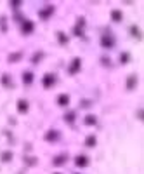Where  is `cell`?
<instances>
[{"instance_id":"6da1fadb","label":"cell","mask_w":144,"mask_h":174,"mask_svg":"<svg viewBox=\"0 0 144 174\" xmlns=\"http://www.w3.org/2000/svg\"><path fill=\"white\" fill-rule=\"evenodd\" d=\"M56 82H57V77L54 75V73H45V75H44V79H42V85L47 87V89H49V87H52Z\"/></svg>"},{"instance_id":"7a4b0ae2","label":"cell","mask_w":144,"mask_h":174,"mask_svg":"<svg viewBox=\"0 0 144 174\" xmlns=\"http://www.w3.org/2000/svg\"><path fill=\"white\" fill-rule=\"evenodd\" d=\"M101 46L104 47V49H113V47H115L113 35H102V37H101Z\"/></svg>"},{"instance_id":"3957f363","label":"cell","mask_w":144,"mask_h":174,"mask_svg":"<svg viewBox=\"0 0 144 174\" xmlns=\"http://www.w3.org/2000/svg\"><path fill=\"white\" fill-rule=\"evenodd\" d=\"M33 30H35L33 21H30V19H23V21H21V31H23L24 35H30Z\"/></svg>"},{"instance_id":"277c9868","label":"cell","mask_w":144,"mask_h":174,"mask_svg":"<svg viewBox=\"0 0 144 174\" xmlns=\"http://www.w3.org/2000/svg\"><path fill=\"white\" fill-rule=\"evenodd\" d=\"M80 68H82V59H80V57H75V59L71 61V64H69V68H68L69 75H75V73H78Z\"/></svg>"},{"instance_id":"5b68a950","label":"cell","mask_w":144,"mask_h":174,"mask_svg":"<svg viewBox=\"0 0 144 174\" xmlns=\"http://www.w3.org/2000/svg\"><path fill=\"white\" fill-rule=\"evenodd\" d=\"M54 9H56V7H54V5H45V7L42 9V11L38 12V16H40V19H44V21H45V19H49L50 16L54 14Z\"/></svg>"},{"instance_id":"8992f818","label":"cell","mask_w":144,"mask_h":174,"mask_svg":"<svg viewBox=\"0 0 144 174\" xmlns=\"http://www.w3.org/2000/svg\"><path fill=\"white\" fill-rule=\"evenodd\" d=\"M44 138H45V141H49V143H54V141H57V139L61 138V133H59V131H54V129H52V131H49V133H47Z\"/></svg>"},{"instance_id":"52a82bcc","label":"cell","mask_w":144,"mask_h":174,"mask_svg":"<svg viewBox=\"0 0 144 174\" xmlns=\"http://www.w3.org/2000/svg\"><path fill=\"white\" fill-rule=\"evenodd\" d=\"M75 166L76 167H87L89 166V157H85V155L75 157Z\"/></svg>"},{"instance_id":"ba28073f","label":"cell","mask_w":144,"mask_h":174,"mask_svg":"<svg viewBox=\"0 0 144 174\" xmlns=\"http://www.w3.org/2000/svg\"><path fill=\"white\" fill-rule=\"evenodd\" d=\"M28 110H30L28 101H26V99H19V101H18V111H19V113H26Z\"/></svg>"},{"instance_id":"9c48e42d","label":"cell","mask_w":144,"mask_h":174,"mask_svg":"<svg viewBox=\"0 0 144 174\" xmlns=\"http://www.w3.org/2000/svg\"><path fill=\"white\" fill-rule=\"evenodd\" d=\"M137 85V75H130L129 79H127V89L129 91H134Z\"/></svg>"},{"instance_id":"30bf717a","label":"cell","mask_w":144,"mask_h":174,"mask_svg":"<svg viewBox=\"0 0 144 174\" xmlns=\"http://www.w3.org/2000/svg\"><path fill=\"white\" fill-rule=\"evenodd\" d=\"M57 105L59 106H68L69 105V96L68 94H59L57 96Z\"/></svg>"},{"instance_id":"8fae6325","label":"cell","mask_w":144,"mask_h":174,"mask_svg":"<svg viewBox=\"0 0 144 174\" xmlns=\"http://www.w3.org/2000/svg\"><path fill=\"white\" fill-rule=\"evenodd\" d=\"M23 84H24V85L33 84V73H31V72H24L23 73Z\"/></svg>"},{"instance_id":"7c38bea8","label":"cell","mask_w":144,"mask_h":174,"mask_svg":"<svg viewBox=\"0 0 144 174\" xmlns=\"http://www.w3.org/2000/svg\"><path fill=\"white\" fill-rule=\"evenodd\" d=\"M84 124L85 125H95L97 124V117H95V115H87V117L84 118Z\"/></svg>"},{"instance_id":"4fadbf2b","label":"cell","mask_w":144,"mask_h":174,"mask_svg":"<svg viewBox=\"0 0 144 174\" xmlns=\"http://www.w3.org/2000/svg\"><path fill=\"white\" fill-rule=\"evenodd\" d=\"M121 18H123L121 11H116V9H115V11H111V19H113L115 23H120V21H121Z\"/></svg>"},{"instance_id":"5bb4252c","label":"cell","mask_w":144,"mask_h":174,"mask_svg":"<svg viewBox=\"0 0 144 174\" xmlns=\"http://www.w3.org/2000/svg\"><path fill=\"white\" fill-rule=\"evenodd\" d=\"M0 160H2V162H11L12 160V151H2V153H0Z\"/></svg>"},{"instance_id":"9a60e30c","label":"cell","mask_w":144,"mask_h":174,"mask_svg":"<svg viewBox=\"0 0 144 174\" xmlns=\"http://www.w3.org/2000/svg\"><path fill=\"white\" fill-rule=\"evenodd\" d=\"M21 57H23V52H12L11 56L7 57V61L9 63H16V61H19Z\"/></svg>"},{"instance_id":"2e32d148","label":"cell","mask_w":144,"mask_h":174,"mask_svg":"<svg viewBox=\"0 0 144 174\" xmlns=\"http://www.w3.org/2000/svg\"><path fill=\"white\" fill-rule=\"evenodd\" d=\"M64 162H66V155H57V157H54V160H52L54 166H63Z\"/></svg>"},{"instance_id":"e0dca14e","label":"cell","mask_w":144,"mask_h":174,"mask_svg":"<svg viewBox=\"0 0 144 174\" xmlns=\"http://www.w3.org/2000/svg\"><path fill=\"white\" fill-rule=\"evenodd\" d=\"M75 118H76V113H75V111H68V113H64V120L68 122V124L75 122Z\"/></svg>"},{"instance_id":"ac0fdd59","label":"cell","mask_w":144,"mask_h":174,"mask_svg":"<svg viewBox=\"0 0 144 174\" xmlns=\"http://www.w3.org/2000/svg\"><path fill=\"white\" fill-rule=\"evenodd\" d=\"M57 40H59V44H68V37H66V33H63V31H57Z\"/></svg>"},{"instance_id":"d6986e66","label":"cell","mask_w":144,"mask_h":174,"mask_svg":"<svg viewBox=\"0 0 144 174\" xmlns=\"http://www.w3.org/2000/svg\"><path fill=\"white\" fill-rule=\"evenodd\" d=\"M85 144H87L89 148H92V146H95V136H87V139H85Z\"/></svg>"},{"instance_id":"ffe728a7","label":"cell","mask_w":144,"mask_h":174,"mask_svg":"<svg viewBox=\"0 0 144 174\" xmlns=\"http://www.w3.org/2000/svg\"><path fill=\"white\" fill-rule=\"evenodd\" d=\"M129 31H130V33H132L136 38H141V30H139L137 26H130V30H129Z\"/></svg>"},{"instance_id":"44dd1931","label":"cell","mask_w":144,"mask_h":174,"mask_svg":"<svg viewBox=\"0 0 144 174\" xmlns=\"http://www.w3.org/2000/svg\"><path fill=\"white\" fill-rule=\"evenodd\" d=\"M2 84H4V85H7V87H11L12 84H11V75H7V73H5V75H2Z\"/></svg>"},{"instance_id":"7402d4cb","label":"cell","mask_w":144,"mask_h":174,"mask_svg":"<svg viewBox=\"0 0 144 174\" xmlns=\"http://www.w3.org/2000/svg\"><path fill=\"white\" fill-rule=\"evenodd\" d=\"M129 59H130V54H129V52H121V56H120V61H121V63L127 64V63H129Z\"/></svg>"},{"instance_id":"603a6c76","label":"cell","mask_w":144,"mask_h":174,"mask_svg":"<svg viewBox=\"0 0 144 174\" xmlns=\"http://www.w3.org/2000/svg\"><path fill=\"white\" fill-rule=\"evenodd\" d=\"M42 57H44V52H37V54H35V56H33V57H31V61H33V63H35V64H37V63H38V61L42 59Z\"/></svg>"},{"instance_id":"cb8c5ba5","label":"cell","mask_w":144,"mask_h":174,"mask_svg":"<svg viewBox=\"0 0 144 174\" xmlns=\"http://www.w3.org/2000/svg\"><path fill=\"white\" fill-rule=\"evenodd\" d=\"M73 33H75L76 37H82V33H84V31H82V28H80V26H75V28H73Z\"/></svg>"},{"instance_id":"d4e9b609","label":"cell","mask_w":144,"mask_h":174,"mask_svg":"<svg viewBox=\"0 0 144 174\" xmlns=\"http://www.w3.org/2000/svg\"><path fill=\"white\" fill-rule=\"evenodd\" d=\"M0 30H7V24H5V18H0Z\"/></svg>"},{"instance_id":"484cf974","label":"cell","mask_w":144,"mask_h":174,"mask_svg":"<svg viewBox=\"0 0 144 174\" xmlns=\"http://www.w3.org/2000/svg\"><path fill=\"white\" fill-rule=\"evenodd\" d=\"M37 164V159L35 157H31V159H26V166H35Z\"/></svg>"},{"instance_id":"4316f807","label":"cell","mask_w":144,"mask_h":174,"mask_svg":"<svg viewBox=\"0 0 144 174\" xmlns=\"http://www.w3.org/2000/svg\"><path fill=\"white\" fill-rule=\"evenodd\" d=\"M89 106H90V101H82V108H89Z\"/></svg>"},{"instance_id":"83f0119b","label":"cell","mask_w":144,"mask_h":174,"mask_svg":"<svg viewBox=\"0 0 144 174\" xmlns=\"http://www.w3.org/2000/svg\"><path fill=\"white\" fill-rule=\"evenodd\" d=\"M11 5H12V7H14V9H18L19 5H21V2H11Z\"/></svg>"},{"instance_id":"f1b7e54d","label":"cell","mask_w":144,"mask_h":174,"mask_svg":"<svg viewBox=\"0 0 144 174\" xmlns=\"http://www.w3.org/2000/svg\"><path fill=\"white\" fill-rule=\"evenodd\" d=\"M57 174H59V172H57Z\"/></svg>"}]
</instances>
